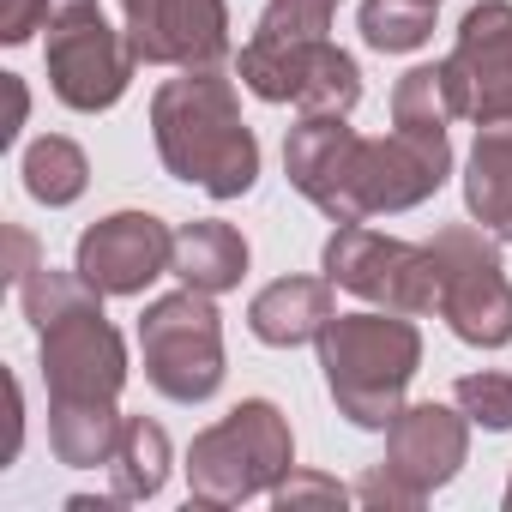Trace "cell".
Listing matches in <instances>:
<instances>
[{"mask_svg":"<svg viewBox=\"0 0 512 512\" xmlns=\"http://www.w3.org/2000/svg\"><path fill=\"white\" fill-rule=\"evenodd\" d=\"M440 79L464 121H512V0H476L464 13Z\"/></svg>","mask_w":512,"mask_h":512,"instance_id":"7c38bea8","label":"cell"},{"mask_svg":"<svg viewBox=\"0 0 512 512\" xmlns=\"http://www.w3.org/2000/svg\"><path fill=\"white\" fill-rule=\"evenodd\" d=\"M85 187H91V163H85V151H79L73 139L43 133V139L25 145V193H31L37 205L61 211V205H73Z\"/></svg>","mask_w":512,"mask_h":512,"instance_id":"d6986e66","label":"cell"},{"mask_svg":"<svg viewBox=\"0 0 512 512\" xmlns=\"http://www.w3.org/2000/svg\"><path fill=\"white\" fill-rule=\"evenodd\" d=\"M109 494L127 506V500H151L163 482H169V434L151 422V416H127L121 428V446L109 458Z\"/></svg>","mask_w":512,"mask_h":512,"instance_id":"ac0fdd59","label":"cell"},{"mask_svg":"<svg viewBox=\"0 0 512 512\" xmlns=\"http://www.w3.org/2000/svg\"><path fill=\"white\" fill-rule=\"evenodd\" d=\"M37 266H43V253H37L31 229H19V223H13V229H7V284L19 290V284H25V278L37 272Z\"/></svg>","mask_w":512,"mask_h":512,"instance_id":"d4e9b609","label":"cell"},{"mask_svg":"<svg viewBox=\"0 0 512 512\" xmlns=\"http://www.w3.org/2000/svg\"><path fill=\"white\" fill-rule=\"evenodd\" d=\"M326 278L350 296H362L368 308H392V314H434L440 302V266L434 247L380 235L368 223H338L326 241Z\"/></svg>","mask_w":512,"mask_h":512,"instance_id":"9c48e42d","label":"cell"},{"mask_svg":"<svg viewBox=\"0 0 512 512\" xmlns=\"http://www.w3.org/2000/svg\"><path fill=\"white\" fill-rule=\"evenodd\" d=\"M356 488H344V482H332V476H314V470H290L278 488H272V506H344Z\"/></svg>","mask_w":512,"mask_h":512,"instance_id":"cb8c5ba5","label":"cell"},{"mask_svg":"<svg viewBox=\"0 0 512 512\" xmlns=\"http://www.w3.org/2000/svg\"><path fill=\"white\" fill-rule=\"evenodd\" d=\"M464 205L494 241H512V121L476 127L470 169H464Z\"/></svg>","mask_w":512,"mask_h":512,"instance_id":"2e32d148","label":"cell"},{"mask_svg":"<svg viewBox=\"0 0 512 512\" xmlns=\"http://www.w3.org/2000/svg\"><path fill=\"white\" fill-rule=\"evenodd\" d=\"M284 175L332 223H368L434 199L452 175V139L404 121L386 139H362L344 115H302L284 139Z\"/></svg>","mask_w":512,"mask_h":512,"instance_id":"6da1fadb","label":"cell"},{"mask_svg":"<svg viewBox=\"0 0 512 512\" xmlns=\"http://www.w3.org/2000/svg\"><path fill=\"white\" fill-rule=\"evenodd\" d=\"M296 470V434L272 398H241L223 422L193 434L187 446V494L199 506H241L272 494Z\"/></svg>","mask_w":512,"mask_h":512,"instance_id":"5b68a950","label":"cell"},{"mask_svg":"<svg viewBox=\"0 0 512 512\" xmlns=\"http://www.w3.org/2000/svg\"><path fill=\"white\" fill-rule=\"evenodd\" d=\"M428 7H440V0H428Z\"/></svg>","mask_w":512,"mask_h":512,"instance_id":"83f0119b","label":"cell"},{"mask_svg":"<svg viewBox=\"0 0 512 512\" xmlns=\"http://www.w3.org/2000/svg\"><path fill=\"white\" fill-rule=\"evenodd\" d=\"M25 320L43 344V386H49V422L67 416H121L115 398L127 386V344L103 320V296L79 272L37 266L19 284Z\"/></svg>","mask_w":512,"mask_h":512,"instance_id":"7a4b0ae2","label":"cell"},{"mask_svg":"<svg viewBox=\"0 0 512 512\" xmlns=\"http://www.w3.org/2000/svg\"><path fill=\"white\" fill-rule=\"evenodd\" d=\"M470 458V416L446 404H404L386 428V464H374L356 482V500L368 506H422L434 488H446Z\"/></svg>","mask_w":512,"mask_h":512,"instance_id":"52a82bcc","label":"cell"},{"mask_svg":"<svg viewBox=\"0 0 512 512\" xmlns=\"http://www.w3.org/2000/svg\"><path fill=\"white\" fill-rule=\"evenodd\" d=\"M344 0H266L260 25H253V43H314L332 31Z\"/></svg>","mask_w":512,"mask_h":512,"instance_id":"44dd1931","label":"cell"},{"mask_svg":"<svg viewBox=\"0 0 512 512\" xmlns=\"http://www.w3.org/2000/svg\"><path fill=\"white\" fill-rule=\"evenodd\" d=\"M332 278H278L247 302V332L272 344V350H296V344H320V332L332 326L338 302H332Z\"/></svg>","mask_w":512,"mask_h":512,"instance_id":"9a60e30c","label":"cell"},{"mask_svg":"<svg viewBox=\"0 0 512 512\" xmlns=\"http://www.w3.org/2000/svg\"><path fill=\"white\" fill-rule=\"evenodd\" d=\"M320 368L338 416L386 434L422 368V332L410 326V314H392V308L332 314V326L320 332Z\"/></svg>","mask_w":512,"mask_h":512,"instance_id":"277c9868","label":"cell"},{"mask_svg":"<svg viewBox=\"0 0 512 512\" xmlns=\"http://www.w3.org/2000/svg\"><path fill=\"white\" fill-rule=\"evenodd\" d=\"M121 19L145 67H223L229 61L223 0H121Z\"/></svg>","mask_w":512,"mask_h":512,"instance_id":"5bb4252c","label":"cell"},{"mask_svg":"<svg viewBox=\"0 0 512 512\" xmlns=\"http://www.w3.org/2000/svg\"><path fill=\"white\" fill-rule=\"evenodd\" d=\"M428 247L440 266L434 314L452 326V338H464L476 350L512 344V284L500 272V241L482 223H446Z\"/></svg>","mask_w":512,"mask_h":512,"instance_id":"ba28073f","label":"cell"},{"mask_svg":"<svg viewBox=\"0 0 512 512\" xmlns=\"http://www.w3.org/2000/svg\"><path fill=\"white\" fill-rule=\"evenodd\" d=\"M85 7H97V0H7L0 7V43H31L37 31H55Z\"/></svg>","mask_w":512,"mask_h":512,"instance_id":"603a6c76","label":"cell"},{"mask_svg":"<svg viewBox=\"0 0 512 512\" xmlns=\"http://www.w3.org/2000/svg\"><path fill=\"white\" fill-rule=\"evenodd\" d=\"M187 290H205V296H223L247 278V241L241 229L217 223V217H199V223H181L175 229V266H169Z\"/></svg>","mask_w":512,"mask_h":512,"instance_id":"e0dca14e","label":"cell"},{"mask_svg":"<svg viewBox=\"0 0 512 512\" xmlns=\"http://www.w3.org/2000/svg\"><path fill=\"white\" fill-rule=\"evenodd\" d=\"M175 266V229L151 211H115L79 235L73 272L97 296H139Z\"/></svg>","mask_w":512,"mask_h":512,"instance_id":"4fadbf2b","label":"cell"},{"mask_svg":"<svg viewBox=\"0 0 512 512\" xmlns=\"http://www.w3.org/2000/svg\"><path fill=\"white\" fill-rule=\"evenodd\" d=\"M151 139L163 169L211 199H241L260 181V139L241 121L235 85L223 67H181V79L157 85Z\"/></svg>","mask_w":512,"mask_h":512,"instance_id":"3957f363","label":"cell"},{"mask_svg":"<svg viewBox=\"0 0 512 512\" xmlns=\"http://www.w3.org/2000/svg\"><path fill=\"white\" fill-rule=\"evenodd\" d=\"M7 97H13V121L0 127V145H13V139H19V127H25V115H31V91H25V79H19V73H7Z\"/></svg>","mask_w":512,"mask_h":512,"instance_id":"484cf974","label":"cell"},{"mask_svg":"<svg viewBox=\"0 0 512 512\" xmlns=\"http://www.w3.org/2000/svg\"><path fill=\"white\" fill-rule=\"evenodd\" d=\"M43 67H49V91L73 115H103V109H115L127 97L139 55H133L127 31H115L97 7H85V13H73V19H61L49 31Z\"/></svg>","mask_w":512,"mask_h":512,"instance_id":"8fae6325","label":"cell"},{"mask_svg":"<svg viewBox=\"0 0 512 512\" xmlns=\"http://www.w3.org/2000/svg\"><path fill=\"white\" fill-rule=\"evenodd\" d=\"M452 398H458V410H464L476 428H488V434H506V428H512V374H494V368L464 374V380L452 386Z\"/></svg>","mask_w":512,"mask_h":512,"instance_id":"7402d4cb","label":"cell"},{"mask_svg":"<svg viewBox=\"0 0 512 512\" xmlns=\"http://www.w3.org/2000/svg\"><path fill=\"white\" fill-rule=\"evenodd\" d=\"M241 85L260 103H296L302 115H350L362 103V67L332 43H241L235 55Z\"/></svg>","mask_w":512,"mask_h":512,"instance_id":"30bf717a","label":"cell"},{"mask_svg":"<svg viewBox=\"0 0 512 512\" xmlns=\"http://www.w3.org/2000/svg\"><path fill=\"white\" fill-rule=\"evenodd\" d=\"M434 37L428 0H362V43L380 55H410Z\"/></svg>","mask_w":512,"mask_h":512,"instance_id":"ffe728a7","label":"cell"},{"mask_svg":"<svg viewBox=\"0 0 512 512\" xmlns=\"http://www.w3.org/2000/svg\"><path fill=\"white\" fill-rule=\"evenodd\" d=\"M139 356H145V380L169 404H205L223 386V320L211 296L187 284L175 296H157L139 314Z\"/></svg>","mask_w":512,"mask_h":512,"instance_id":"8992f818","label":"cell"},{"mask_svg":"<svg viewBox=\"0 0 512 512\" xmlns=\"http://www.w3.org/2000/svg\"><path fill=\"white\" fill-rule=\"evenodd\" d=\"M500 500H506V512H512V476H506V494H500Z\"/></svg>","mask_w":512,"mask_h":512,"instance_id":"4316f807","label":"cell"}]
</instances>
